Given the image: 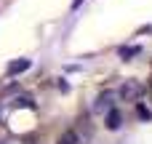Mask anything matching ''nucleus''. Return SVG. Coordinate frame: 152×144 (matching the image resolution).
<instances>
[{
	"label": "nucleus",
	"instance_id": "nucleus-6",
	"mask_svg": "<svg viewBox=\"0 0 152 144\" xmlns=\"http://www.w3.org/2000/svg\"><path fill=\"white\" fill-rule=\"evenodd\" d=\"M0 144H19V142H0Z\"/></svg>",
	"mask_w": 152,
	"mask_h": 144
},
{
	"label": "nucleus",
	"instance_id": "nucleus-3",
	"mask_svg": "<svg viewBox=\"0 0 152 144\" xmlns=\"http://www.w3.org/2000/svg\"><path fill=\"white\" fill-rule=\"evenodd\" d=\"M115 96H118V94H112V91H107V94H102V96L96 99V104H94V107H96V110L102 112V110H107V107H110V99H115Z\"/></svg>",
	"mask_w": 152,
	"mask_h": 144
},
{
	"label": "nucleus",
	"instance_id": "nucleus-5",
	"mask_svg": "<svg viewBox=\"0 0 152 144\" xmlns=\"http://www.w3.org/2000/svg\"><path fill=\"white\" fill-rule=\"evenodd\" d=\"M29 67V61H16L13 67H11V72H21V69H27Z\"/></svg>",
	"mask_w": 152,
	"mask_h": 144
},
{
	"label": "nucleus",
	"instance_id": "nucleus-1",
	"mask_svg": "<svg viewBox=\"0 0 152 144\" xmlns=\"http://www.w3.org/2000/svg\"><path fill=\"white\" fill-rule=\"evenodd\" d=\"M123 99H136V96H142V86L139 83H123V88L118 91Z\"/></svg>",
	"mask_w": 152,
	"mask_h": 144
},
{
	"label": "nucleus",
	"instance_id": "nucleus-2",
	"mask_svg": "<svg viewBox=\"0 0 152 144\" xmlns=\"http://www.w3.org/2000/svg\"><path fill=\"white\" fill-rule=\"evenodd\" d=\"M120 123H123V115H120L115 107H110V112H107V128L115 131V128H120Z\"/></svg>",
	"mask_w": 152,
	"mask_h": 144
},
{
	"label": "nucleus",
	"instance_id": "nucleus-4",
	"mask_svg": "<svg viewBox=\"0 0 152 144\" xmlns=\"http://www.w3.org/2000/svg\"><path fill=\"white\" fill-rule=\"evenodd\" d=\"M56 144H77V134H75V131H64Z\"/></svg>",
	"mask_w": 152,
	"mask_h": 144
}]
</instances>
